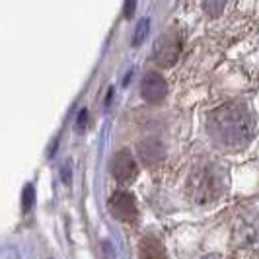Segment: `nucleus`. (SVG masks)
<instances>
[{"mask_svg": "<svg viewBox=\"0 0 259 259\" xmlns=\"http://www.w3.org/2000/svg\"><path fill=\"white\" fill-rule=\"evenodd\" d=\"M201 8L208 14V16H221L226 8V2L224 0H210V2H203Z\"/></svg>", "mask_w": 259, "mask_h": 259, "instance_id": "1a4fd4ad", "label": "nucleus"}, {"mask_svg": "<svg viewBox=\"0 0 259 259\" xmlns=\"http://www.w3.org/2000/svg\"><path fill=\"white\" fill-rule=\"evenodd\" d=\"M168 94V84L164 76H160L158 72H148L144 74L143 82H141V96L144 102L148 104H160Z\"/></svg>", "mask_w": 259, "mask_h": 259, "instance_id": "39448f33", "label": "nucleus"}, {"mask_svg": "<svg viewBox=\"0 0 259 259\" xmlns=\"http://www.w3.org/2000/svg\"><path fill=\"white\" fill-rule=\"evenodd\" d=\"M208 133L212 141L226 150L244 148L253 135L251 115L244 104H224L208 117Z\"/></svg>", "mask_w": 259, "mask_h": 259, "instance_id": "f257e3e1", "label": "nucleus"}, {"mask_svg": "<svg viewBox=\"0 0 259 259\" xmlns=\"http://www.w3.org/2000/svg\"><path fill=\"white\" fill-rule=\"evenodd\" d=\"M182 53V35L176 29H169L156 39L152 57L160 66H171Z\"/></svg>", "mask_w": 259, "mask_h": 259, "instance_id": "7ed1b4c3", "label": "nucleus"}, {"mask_svg": "<svg viewBox=\"0 0 259 259\" xmlns=\"http://www.w3.org/2000/svg\"><path fill=\"white\" fill-rule=\"evenodd\" d=\"M113 176L119 183L127 185V183L135 182L139 176V168L137 162L129 150H119L113 158Z\"/></svg>", "mask_w": 259, "mask_h": 259, "instance_id": "423d86ee", "label": "nucleus"}, {"mask_svg": "<svg viewBox=\"0 0 259 259\" xmlns=\"http://www.w3.org/2000/svg\"><path fill=\"white\" fill-rule=\"evenodd\" d=\"M109 210L121 222H135L139 217V208L135 197L129 191H115L109 199Z\"/></svg>", "mask_w": 259, "mask_h": 259, "instance_id": "20e7f679", "label": "nucleus"}, {"mask_svg": "<svg viewBox=\"0 0 259 259\" xmlns=\"http://www.w3.org/2000/svg\"><path fill=\"white\" fill-rule=\"evenodd\" d=\"M224 187L222 169L214 164H207L203 168H197L189 178V195L197 203H208L221 195Z\"/></svg>", "mask_w": 259, "mask_h": 259, "instance_id": "f03ea898", "label": "nucleus"}, {"mask_svg": "<svg viewBox=\"0 0 259 259\" xmlns=\"http://www.w3.org/2000/svg\"><path fill=\"white\" fill-rule=\"evenodd\" d=\"M137 150H139V158H141V162H143L144 166H156L164 158V146L156 139H144V141H141L139 146H137Z\"/></svg>", "mask_w": 259, "mask_h": 259, "instance_id": "0eeeda50", "label": "nucleus"}, {"mask_svg": "<svg viewBox=\"0 0 259 259\" xmlns=\"http://www.w3.org/2000/svg\"><path fill=\"white\" fill-rule=\"evenodd\" d=\"M139 257L141 259H168L166 257V251H164V246L152 238V236H146L141 240L139 244Z\"/></svg>", "mask_w": 259, "mask_h": 259, "instance_id": "6e6552de", "label": "nucleus"}, {"mask_svg": "<svg viewBox=\"0 0 259 259\" xmlns=\"http://www.w3.org/2000/svg\"><path fill=\"white\" fill-rule=\"evenodd\" d=\"M146 33H148V20L144 18V20H141V22L137 24L135 35H133V45H135V47H139V45L144 41V37H146Z\"/></svg>", "mask_w": 259, "mask_h": 259, "instance_id": "9d476101", "label": "nucleus"}, {"mask_svg": "<svg viewBox=\"0 0 259 259\" xmlns=\"http://www.w3.org/2000/svg\"><path fill=\"white\" fill-rule=\"evenodd\" d=\"M22 201H24V210H29L31 205H33V201H35V191H33V187L31 185H27L26 189H24V193H22Z\"/></svg>", "mask_w": 259, "mask_h": 259, "instance_id": "9b49d317", "label": "nucleus"}, {"mask_svg": "<svg viewBox=\"0 0 259 259\" xmlns=\"http://www.w3.org/2000/svg\"><path fill=\"white\" fill-rule=\"evenodd\" d=\"M86 117H88V111H86V109H82V111H80V115H78V131L84 129V125H86Z\"/></svg>", "mask_w": 259, "mask_h": 259, "instance_id": "f8f14e48", "label": "nucleus"}, {"mask_svg": "<svg viewBox=\"0 0 259 259\" xmlns=\"http://www.w3.org/2000/svg\"><path fill=\"white\" fill-rule=\"evenodd\" d=\"M135 8H137L135 2H125V18H131L133 12H135Z\"/></svg>", "mask_w": 259, "mask_h": 259, "instance_id": "ddd939ff", "label": "nucleus"}]
</instances>
